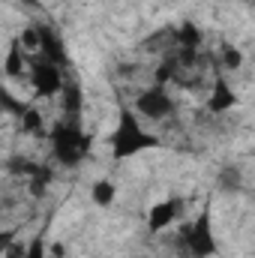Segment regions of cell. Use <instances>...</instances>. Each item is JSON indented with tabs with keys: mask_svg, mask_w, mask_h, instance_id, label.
I'll return each mask as SVG.
<instances>
[{
	"mask_svg": "<svg viewBox=\"0 0 255 258\" xmlns=\"http://www.w3.org/2000/svg\"><path fill=\"white\" fill-rule=\"evenodd\" d=\"M45 141L51 147V159L60 168H78L93 147V135L84 129L81 117H66V114H60V120L48 126Z\"/></svg>",
	"mask_w": 255,
	"mask_h": 258,
	"instance_id": "cell-1",
	"label": "cell"
},
{
	"mask_svg": "<svg viewBox=\"0 0 255 258\" xmlns=\"http://www.w3.org/2000/svg\"><path fill=\"white\" fill-rule=\"evenodd\" d=\"M108 147H111V156L120 162V159L138 156V153H144V150L162 147V138L153 135L150 129H144L141 117L132 111V105L120 99V105H117V126L108 135Z\"/></svg>",
	"mask_w": 255,
	"mask_h": 258,
	"instance_id": "cell-2",
	"label": "cell"
},
{
	"mask_svg": "<svg viewBox=\"0 0 255 258\" xmlns=\"http://www.w3.org/2000/svg\"><path fill=\"white\" fill-rule=\"evenodd\" d=\"M177 246H180L183 258H213L219 252V243H216V234H213V210H210V204L201 207V213L192 222H183L177 228Z\"/></svg>",
	"mask_w": 255,
	"mask_h": 258,
	"instance_id": "cell-3",
	"label": "cell"
},
{
	"mask_svg": "<svg viewBox=\"0 0 255 258\" xmlns=\"http://www.w3.org/2000/svg\"><path fill=\"white\" fill-rule=\"evenodd\" d=\"M6 171L15 174V177H24L27 180V192L33 198H42L48 192V186L54 183V168L48 162H36V159H27V156H9L6 159Z\"/></svg>",
	"mask_w": 255,
	"mask_h": 258,
	"instance_id": "cell-4",
	"label": "cell"
},
{
	"mask_svg": "<svg viewBox=\"0 0 255 258\" xmlns=\"http://www.w3.org/2000/svg\"><path fill=\"white\" fill-rule=\"evenodd\" d=\"M129 105H132V111H135L138 117H147V120H171V117L177 114L174 96H171L165 87H156V84L144 87V90L135 96V102H129Z\"/></svg>",
	"mask_w": 255,
	"mask_h": 258,
	"instance_id": "cell-5",
	"label": "cell"
},
{
	"mask_svg": "<svg viewBox=\"0 0 255 258\" xmlns=\"http://www.w3.org/2000/svg\"><path fill=\"white\" fill-rule=\"evenodd\" d=\"M63 69L54 63H45V60H36L33 57V69H30V87H33V96L36 99H51L60 93L63 87Z\"/></svg>",
	"mask_w": 255,
	"mask_h": 258,
	"instance_id": "cell-6",
	"label": "cell"
},
{
	"mask_svg": "<svg viewBox=\"0 0 255 258\" xmlns=\"http://www.w3.org/2000/svg\"><path fill=\"white\" fill-rule=\"evenodd\" d=\"M36 36H39V42H36L33 57L66 69L69 66V54H66V45H63V39L57 36V30L51 24H36Z\"/></svg>",
	"mask_w": 255,
	"mask_h": 258,
	"instance_id": "cell-7",
	"label": "cell"
},
{
	"mask_svg": "<svg viewBox=\"0 0 255 258\" xmlns=\"http://www.w3.org/2000/svg\"><path fill=\"white\" fill-rule=\"evenodd\" d=\"M183 213V198H165V201H156L150 210H147V234H159L165 231L168 225H174Z\"/></svg>",
	"mask_w": 255,
	"mask_h": 258,
	"instance_id": "cell-8",
	"label": "cell"
},
{
	"mask_svg": "<svg viewBox=\"0 0 255 258\" xmlns=\"http://www.w3.org/2000/svg\"><path fill=\"white\" fill-rule=\"evenodd\" d=\"M237 105V93L234 87L228 84L225 72H216L213 81H210V93H207V111L210 114H225Z\"/></svg>",
	"mask_w": 255,
	"mask_h": 258,
	"instance_id": "cell-9",
	"label": "cell"
},
{
	"mask_svg": "<svg viewBox=\"0 0 255 258\" xmlns=\"http://www.w3.org/2000/svg\"><path fill=\"white\" fill-rule=\"evenodd\" d=\"M57 99H60V111L66 117H81V111H84V90H81L78 81L66 78L60 93H57Z\"/></svg>",
	"mask_w": 255,
	"mask_h": 258,
	"instance_id": "cell-10",
	"label": "cell"
},
{
	"mask_svg": "<svg viewBox=\"0 0 255 258\" xmlns=\"http://www.w3.org/2000/svg\"><path fill=\"white\" fill-rule=\"evenodd\" d=\"M27 63H30L27 51L21 48L18 36H12V39H9V48H6V57H3V75H6V78H21V75L27 72Z\"/></svg>",
	"mask_w": 255,
	"mask_h": 258,
	"instance_id": "cell-11",
	"label": "cell"
},
{
	"mask_svg": "<svg viewBox=\"0 0 255 258\" xmlns=\"http://www.w3.org/2000/svg\"><path fill=\"white\" fill-rule=\"evenodd\" d=\"M18 126H21V132L24 135H30V138H45L48 135V123H45V117H42V111H39V105H27V111L18 117Z\"/></svg>",
	"mask_w": 255,
	"mask_h": 258,
	"instance_id": "cell-12",
	"label": "cell"
},
{
	"mask_svg": "<svg viewBox=\"0 0 255 258\" xmlns=\"http://www.w3.org/2000/svg\"><path fill=\"white\" fill-rule=\"evenodd\" d=\"M171 42H174V48H192V51H198L201 42H204V33H201V27L195 21H183L171 33Z\"/></svg>",
	"mask_w": 255,
	"mask_h": 258,
	"instance_id": "cell-13",
	"label": "cell"
},
{
	"mask_svg": "<svg viewBox=\"0 0 255 258\" xmlns=\"http://www.w3.org/2000/svg\"><path fill=\"white\" fill-rule=\"evenodd\" d=\"M114 198H117V183H114L111 177L93 180V186H90V201H93L96 207H111Z\"/></svg>",
	"mask_w": 255,
	"mask_h": 258,
	"instance_id": "cell-14",
	"label": "cell"
},
{
	"mask_svg": "<svg viewBox=\"0 0 255 258\" xmlns=\"http://www.w3.org/2000/svg\"><path fill=\"white\" fill-rule=\"evenodd\" d=\"M27 105H30V102L18 99V96H15V93L0 81V114H9V117H15V120H18V117L27 111Z\"/></svg>",
	"mask_w": 255,
	"mask_h": 258,
	"instance_id": "cell-15",
	"label": "cell"
},
{
	"mask_svg": "<svg viewBox=\"0 0 255 258\" xmlns=\"http://www.w3.org/2000/svg\"><path fill=\"white\" fill-rule=\"evenodd\" d=\"M219 186H222L225 192H240V189H243V174H240V168H237V165H225V168L219 171Z\"/></svg>",
	"mask_w": 255,
	"mask_h": 258,
	"instance_id": "cell-16",
	"label": "cell"
},
{
	"mask_svg": "<svg viewBox=\"0 0 255 258\" xmlns=\"http://www.w3.org/2000/svg\"><path fill=\"white\" fill-rule=\"evenodd\" d=\"M18 258H48V249H45V228H42L39 234H33L27 246H18Z\"/></svg>",
	"mask_w": 255,
	"mask_h": 258,
	"instance_id": "cell-17",
	"label": "cell"
},
{
	"mask_svg": "<svg viewBox=\"0 0 255 258\" xmlns=\"http://www.w3.org/2000/svg\"><path fill=\"white\" fill-rule=\"evenodd\" d=\"M219 66H222L225 72H237V69L243 66V51H240L237 45H225V48H222V57H219Z\"/></svg>",
	"mask_w": 255,
	"mask_h": 258,
	"instance_id": "cell-18",
	"label": "cell"
},
{
	"mask_svg": "<svg viewBox=\"0 0 255 258\" xmlns=\"http://www.w3.org/2000/svg\"><path fill=\"white\" fill-rule=\"evenodd\" d=\"M18 240V225H9V228H0V258L12 249V243Z\"/></svg>",
	"mask_w": 255,
	"mask_h": 258,
	"instance_id": "cell-19",
	"label": "cell"
},
{
	"mask_svg": "<svg viewBox=\"0 0 255 258\" xmlns=\"http://www.w3.org/2000/svg\"><path fill=\"white\" fill-rule=\"evenodd\" d=\"M0 210H3V204H0Z\"/></svg>",
	"mask_w": 255,
	"mask_h": 258,
	"instance_id": "cell-20",
	"label": "cell"
},
{
	"mask_svg": "<svg viewBox=\"0 0 255 258\" xmlns=\"http://www.w3.org/2000/svg\"><path fill=\"white\" fill-rule=\"evenodd\" d=\"M0 117H3V114H0Z\"/></svg>",
	"mask_w": 255,
	"mask_h": 258,
	"instance_id": "cell-21",
	"label": "cell"
}]
</instances>
